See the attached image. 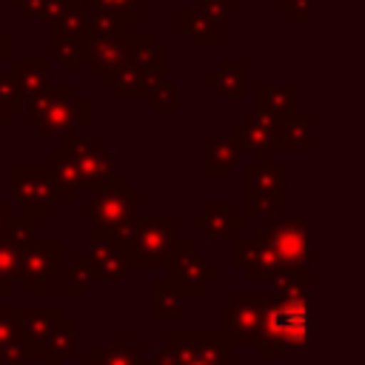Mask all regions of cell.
<instances>
[{"label": "cell", "instance_id": "60d3db41", "mask_svg": "<svg viewBox=\"0 0 365 365\" xmlns=\"http://www.w3.org/2000/svg\"><path fill=\"white\" fill-rule=\"evenodd\" d=\"M151 106H154L157 111H177V108H180V94H177V88L168 86V83H163L160 91L151 97Z\"/></svg>", "mask_w": 365, "mask_h": 365}, {"label": "cell", "instance_id": "836d02e7", "mask_svg": "<svg viewBox=\"0 0 365 365\" xmlns=\"http://www.w3.org/2000/svg\"><path fill=\"white\" fill-rule=\"evenodd\" d=\"M23 345V328H20V308L0 305V351Z\"/></svg>", "mask_w": 365, "mask_h": 365}, {"label": "cell", "instance_id": "bcb514c9", "mask_svg": "<svg viewBox=\"0 0 365 365\" xmlns=\"http://www.w3.org/2000/svg\"><path fill=\"white\" fill-rule=\"evenodd\" d=\"M37 365H63V359H57V356H40V359H34Z\"/></svg>", "mask_w": 365, "mask_h": 365}, {"label": "cell", "instance_id": "7bdbcfd3", "mask_svg": "<svg viewBox=\"0 0 365 365\" xmlns=\"http://www.w3.org/2000/svg\"><path fill=\"white\" fill-rule=\"evenodd\" d=\"M282 17L285 20H308L311 0H282Z\"/></svg>", "mask_w": 365, "mask_h": 365}, {"label": "cell", "instance_id": "8fae6325", "mask_svg": "<svg viewBox=\"0 0 365 365\" xmlns=\"http://www.w3.org/2000/svg\"><path fill=\"white\" fill-rule=\"evenodd\" d=\"M165 268H168V277L165 279L180 294H202L211 282L220 279V268L211 265L208 259H202L188 240H182V242L174 245V254H171V259H168Z\"/></svg>", "mask_w": 365, "mask_h": 365}, {"label": "cell", "instance_id": "f6af8a7d", "mask_svg": "<svg viewBox=\"0 0 365 365\" xmlns=\"http://www.w3.org/2000/svg\"><path fill=\"white\" fill-rule=\"evenodd\" d=\"M9 220H11V205L0 202V237L6 234V225H9Z\"/></svg>", "mask_w": 365, "mask_h": 365}, {"label": "cell", "instance_id": "4316f807", "mask_svg": "<svg viewBox=\"0 0 365 365\" xmlns=\"http://www.w3.org/2000/svg\"><path fill=\"white\" fill-rule=\"evenodd\" d=\"M131 63L140 66V68L165 74L168 71V48L165 46H157L154 34H148V31L131 34Z\"/></svg>", "mask_w": 365, "mask_h": 365}, {"label": "cell", "instance_id": "f546056e", "mask_svg": "<svg viewBox=\"0 0 365 365\" xmlns=\"http://www.w3.org/2000/svg\"><path fill=\"white\" fill-rule=\"evenodd\" d=\"M294 100H297V86H259L257 88V108L271 117H282L294 111Z\"/></svg>", "mask_w": 365, "mask_h": 365}, {"label": "cell", "instance_id": "74e56055", "mask_svg": "<svg viewBox=\"0 0 365 365\" xmlns=\"http://www.w3.org/2000/svg\"><path fill=\"white\" fill-rule=\"evenodd\" d=\"M94 9H103V11H111L117 17H123L125 23H134L143 17V0H97Z\"/></svg>", "mask_w": 365, "mask_h": 365}, {"label": "cell", "instance_id": "e0dca14e", "mask_svg": "<svg viewBox=\"0 0 365 365\" xmlns=\"http://www.w3.org/2000/svg\"><path fill=\"white\" fill-rule=\"evenodd\" d=\"M163 83H165V74L140 68V66H134L131 60H128L123 68H117V71H111V74L103 77V86L114 88V94L123 97V100H137V97L151 100V97L160 91Z\"/></svg>", "mask_w": 365, "mask_h": 365}, {"label": "cell", "instance_id": "4dcf8cb0", "mask_svg": "<svg viewBox=\"0 0 365 365\" xmlns=\"http://www.w3.org/2000/svg\"><path fill=\"white\" fill-rule=\"evenodd\" d=\"M20 259L23 245H17L9 237H0V294H9L14 282H20Z\"/></svg>", "mask_w": 365, "mask_h": 365}, {"label": "cell", "instance_id": "d590c367", "mask_svg": "<svg viewBox=\"0 0 365 365\" xmlns=\"http://www.w3.org/2000/svg\"><path fill=\"white\" fill-rule=\"evenodd\" d=\"M74 339H77V328H74V322H66V325H63V328L57 331V336L51 339V345H48L46 356H57V359H71V356H74V351H77Z\"/></svg>", "mask_w": 365, "mask_h": 365}, {"label": "cell", "instance_id": "b9f144b4", "mask_svg": "<svg viewBox=\"0 0 365 365\" xmlns=\"http://www.w3.org/2000/svg\"><path fill=\"white\" fill-rule=\"evenodd\" d=\"M48 3H51V0H9V6H11V9L23 11L26 17H37V20H43V17H46Z\"/></svg>", "mask_w": 365, "mask_h": 365}, {"label": "cell", "instance_id": "8d00e7d4", "mask_svg": "<svg viewBox=\"0 0 365 365\" xmlns=\"http://www.w3.org/2000/svg\"><path fill=\"white\" fill-rule=\"evenodd\" d=\"M0 111H6V114L26 111V100L11 74H0Z\"/></svg>", "mask_w": 365, "mask_h": 365}, {"label": "cell", "instance_id": "8992f818", "mask_svg": "<svg viewBox=\"0 0 365 365\" xmlns=\"http://www.w3.org/2000/svg\"><path fill=\"white\" fill-rule=\"evenodd\" d=\"M245 174V191H242V202H245V217H279L282 214V182H285V171L279 163L274 160H251L242 168Z\"/></svg>", "mask_w": 365, "mask_h": 365}, {"label": "cell", "instance_id": "f35d334b", "mask_svg": "<svg viewBox=\"0 0 365 365\" xmlns=\"http://www.w3.org/2000/svg\"><path fill=\"white\" fill-rule=\"evenodd\" d=\"M60 279H63V288H66L68 294H86V291L91 288V282H94L80 265H71L68 271H63Z\"/></svg>", "mask_w": 365, "mask_h": 365}, {"label": "cell", "instance_id": "9a60e30c", "mask_svg": "<svg viewBox=\"0 0 365 365\" xmlns=\"http://www.w3.org/2000/svg\"><path fill=\"white\" fill-rule=\"evenodd\" d=\"M274 128H277V117L265 114V111H248L234 128L231 137L240 143L242 151L254 154V160H271L274 148Z\"/></svg>", "mask_w": 365, "mask_h": 365}, {"label": "cell", "instance_id": "e575fe53", "mask_svg": "<svg viewBox=\"0 0 365 365\" xmlns=\"http://www.w3.org/2000/svg\"><path fill=\"white\" fill-rule=\"evenodd\" d=\"M34 228H37V217L31 214H11L9 225H6V234L9 240H14L17 245H31V237H34Z\"/></svg>", "mask_w": 365, "mask_h": 365}, {"label": "cell", "instance_id": "1f68e13d", "mask_svg": "<svg viewBox=\"0 0 365 365\" xmlns=\"http://www.w3.org/2000/svg\"><path fill=\"white\" fill-rule=\"evenodd\" d=\"M182 314V294L168 282H154V319H177Z\"/></svg>", "mask_w": 365, "mask_h": 365}, {"label": "cell", "instance_id": "cb8c5ba5", "mask_svg": "<svg viewBox=\"0 0 365 365\" xmlns=\"http://www.w3.org/2000/svg\"><path fill=\"white\" fill-rule=\"evenodd\" d=\"M48 168L54 177V202H71L77 197V188H83V180H80V171H77L74 160L68 157V151L66 148L51 151Z\"/></svg>", "mask_w": 365, "mask_h": 365}, {"label": "cell", "instance_id": "f1b7e54d", "mask_svg": "<svg viewBox=\"0 0 365 365\" xmlns=\"http://www.w3.org/2000/svg\"><path fill=\"white\" fill-rule=\"evenodd\" d=\"M308 291H311L308 265H279V271L271 277L274 297H308Z\"/></svg>", "mask_w": 365, "mask_h": 365}, {"label": "cell", "instance_id": "9c48e42d", "mask_svg": "<svg viewBox=\"0 0 365 365\" xmlns=\"http://www.w3.org/2000/svg\"><path fill=\"white\" fill-rule=\"evenodd\" d=\"M63 277V242H31L23 248L20 285L26 294H46Z\"/></svg>", "mask_w": 365, "mask_h": 365}, {"label": "cell", "instance_id": "2e32d148", "mask_svg": "<svg viewBox=\"0 0 365 365\" xmlns=\"http://www.w3.org/2000/svg\"><path fill=\"white\" fill-rule=\"evenodd\" d=\"M231 262H234V268L242 271V277L248 282H271V277L279 271V259L259 240H234Z\"/></svg>", "mask_w": 365, "mask_h": 365}, {"label": "cell", "instance_id": "7c38bea8", "mask_svg": "<svg viewBox=\"0 0 365 365\" xmlns=\"http://www.w3.org/2000/svg\"><path fill=\"white\" fill-rule=\"evenodd\" d=\"M74 265H80L91 279L100 282H117L128 274V268L134 265L125 245L120 240L111 237H91V248L88 254H80L74 259Z\"/></svg>", "mask_w": 365, "mask_h": 365}, {"label": "cell", "instance_id": "83f0119b", "mask_svg": "<svg viewBox=\"0 0 365 365\" xmlns=\"http://www.w3.org/2000/svg\"><path fill=\"white\" fill-rule=\"evenodd\" d=\"M48 43H51V54L57 57L66 74H74L77 66L88 57V37H66V34L48 31Z\"/></svg>", "mask_w": 365, "mask_h": 365}, {"label": "cell", "instance_id": "ac0fdd59", "mask_svg": "<svg viewBox=\"0 0 365 365\" xmlns=\"http://www.w3.org/2000/svg\"><path fill=\"white\" fill-rule=\"evenodd\" d=\"M131 60V34L128 37H88V71L106 77L117 68H123Z\"/></svg>", "mask_w": 365, "mask_h": 365}, {"label": "cell", "instance_id": "5bb4252c", "mask_svg": "<svg viewBox=\"0 0 365 365\" xmlns=\"http://www.w3.org/2000/svg\"><path fill=\"white\" fill-rule=\"evenodd\" d=\"M177 365H231V345L222 334H168Z\"/></svg>", "mask_w": 365, "mask_h": 365}, {"label": "cell", "instance_id": "d6a6232c", "mask_svg": "<svg viewBox=\"0 0 365 365\" xmlns=\"http://www.w3.org/2000/svg\"><path fill=\"white\" fill-rule=\"evenodd\" d=\"M131 23H125L123 17L111 14V11H103V9H91V34L97 37H128Z\"/></svg>", "mask_w": 365, "mask_h": 365}, {"label": "cell", "instance_id": "c3c4849f", "mask_svg": "<svg viewBox=\"0 0 365 365\" xmlns=\"http://www.w3.org/2000/svg\"><path fill=\"white\" fill-rule=\"evenodd\" d=\"M143 365H151V362H143Z\"/></svg>", "mask_w": 365, "mask_h": 365}, {"label": "cell", "instance_id": "ee69618b", "mask_svg": "<svg viewBox=\"0 0 365 365\" xmlns=\"http://www.w3.org/2000/svg\"><path fill=\"white\" fill-rule=\"evenodd\" d=\"M0 60L11 63V34H6L3 29H0Z\"/></svg>", "mask_w": 365, "mask_h": 365}, {"label": "cell", "instance_id": "4fadbf2b", "mask_svg": "<svg viewBox=\"0 0 365 365\" xmlns=\"http://www.w3.org/2000/svg\"><path fill=\"white\" fill-rule=\"evenodd\" d=\"M66 314L60 305H26L20 308V328H23V345L29 351V359L46 356L51 339L66 325Z\"/></svg>", "mask_w": 365, "mask_h": 365}, {"label": "cell", "instance_id": "7dc6e473", "mask_svg": "<svg viewBox=\"0 0 365 365\" xmlns=\"http://www.w3.org/2000/svg\"><path fill=\"white\" fill-rule=\"evenodd\" d=\"M11 120V114H6V111H0V125H6Z\"/></svg>", "mask_w": 365, "mask_h": 365}, {"label": "cell", "instance_id": "52a82bcc", "mask_svg": "<svg viewBox=\"0 0 365 365\" xmlns=\"http://www.w3.org/2000/svg\"><path fill=\"white\" fill-rule=\"evenodd\" d=\"M11 197L23 202V214L43 217L54 202V177L48 165L37 163H14L11 165Z\"/></svg>", "mask_w": 365, "mask_h": 365}, {"label": "cell", "instance_id": "ffe728a7", "mask_svg": "<svg viewBox=\"0 0 365 365\" xmlns=\"http://www.w3.org/2000/svg\"><path fill=\"white\" fill-rule=\"evenodd\" d=\"M242 217L234 214L231 202H211L205 205L202 214L194 217V228H200L202 234H208L211 240H220V242H228L234 237V231L242 228Z\"/></svg>", "mask_w": 365, "mask_h": 365}, {"label": "cell", "instance_id": "277c9868", "mask_svg": "<svg viewBox=\"0 0 365 365\" xmlns=\"http://www.w3.org/2000/svg\"><path fill=\"white\" fill-rule=\"evenodd\" d=\"M177 228H180V217H174V214L137 217V222L120 242L125 245L134 265L160 268V265H168V259L174 254Z\"/></svg>", "mask_w": 365, "mask_h": 365}, {"label": "cell", "instance_id": "5b68a950", "mask_svg": "<svg viewBox=\"0 0 365 365\" xmlns=\"http://www.w3.org/2000/svg\"><path fill=\"white\" fill-rule=\"evenodd\" d=\"M271 294H234L220 308V331L228 345H262L268 334Z\"/></svg>", "mask_w": 365, "mask_h": 365}, {"label": "cell", "instance_id": "ab89813d", "mask_svg": "<svg viewBox=\"0 0 365 365\" xmlns=\"http://www.w3.org/2000/svg\"><path fill=\"white\" fill-rule=\"evenodd\" d=\"M191 6L200 9V11H205V14L214 17L217 23H225V20H228V11H231V6H234V0H191Z\"/></svg>", "mask_w": 365, "mask_h": 365}, {"label": "cell", "instance_id": "44dd1931", "mask_svg": "<svg viewBox=\"0 0 365 365\" xmlns=\"http://www.w3.org/2000/svg\"><path fill=\"white\" fill-rule=\"evenodd\" d=\"M308 145H311V117L305 111H288V114L277 117L274 148L305 151Z\"/></svg>", "mask_w": 365, "mask_h": 365}, {"label": "cell", "instance_id": "d4e9b609", "mask_svg": "<svg viewBox=\"0 0 365 365\" xmlns=\"http://www.w3.org/2000/svg\"><path fill=\"white\" fill-rule=\"evenodd\" d=\"M245 63L242 60H220L214 71L205 74V86L217 88L220 94L231 97V100H242L245 97Z\"/></svg>", "mask_w": 365, "mask_h": 365}, {"label": "cell", "instance_id": "603a6c76", "mask_svg": "<svg viewBox=\"0 0 365 365\" xmlns=\"http://www.w3.org/2000/svg\"><path fill=\"white\" fill-rule=\"evenodd\" d=\"M242 148L234 137H211L205 143V171L208 177H228L240 160H242Z\"/></svg>", "mask_w": 365, "mask_h": 365}, {"label": "cell", "instance_id": "3957f363", "mask_svg": "<svg viewBox=\"0 0 365 365\" xmlns=\"http://www.w3.org/2000/svg\"><path fill=\"white\" fill-rule=\"evenodd\" d=\"M137 205H140V191L131 188L125 177H117L111 185L94 191L88 205V217L94 225L91 237L123 240L137 222Z\"/></svg>", "mask_w": 365, "mask_h": 365}, {"label": "cell", "instance_id": "7402d4cb", "mask_svg": "<svg viewBox=\"0 0 365 365\" xmlns=\"http://www.w3.org/2000/svg\"><path fill=\"white\" fill-rule=\"evenodd\" d=\"M180 31L188 34L197 48H217L220 46V23L194 6L180 9Z\"/></svg>", "mask_w": 365, "mask_h": 365}, {"label": "cell", "instance_id": "d6986e66", "mask_svg": "<svg viewBox=\"0 0 365 365\" xmlns=\"http://www.w3.org/2000/svg\"><path fill=\"white\" fill-rule=\"evenodd\" d=\"M9 74L14 77L26 106L51 88V63L48 60H11Z\"/></svg>", "mask_w": 365, "mask_h": 365}, {"label": "cell", "instance_id": "484cf974", "mask_svg": "<svg viewBox=\"0 0 365 365\" xmlns=\"http://www.w3.org/2000/svg\"><path fill=\"white\" fill-rule=\"evenodd\" d=\"M91 365H143V351L137 342H128V334L120 331L111 345L106 348H91L88 351Z\"/></svg>", "mask_w": 365, "mask_h": 365}, {"label": "cell", "instance_id": "6da1fadb", "mask_svg": "<svg viewBox=\"0 0 365 365\" xmlns=\"http://www.w3.org/2000/svg\"><path fill=\"white\" fill-rule=\"evenodd\" d=\"M23 120L34 125L40 137L68 140L74 137L77 125L88 123V100H83L74 86H51L34 103L26 106Z\"/></svg>", "mask_w": 365, "mask_h": 365}, {"label": "cell", "instance_id": "7a4b0ae2", "mask_svg": "<svg viewBox=\"0 0 365 365\" xmlns=\"http://www.w3.org/2000/svg\"><path fill=\"white\" fill-rule=\"evenodd\" d=\"M311 331V299L308 297H274L268 308V334L257 345L259 356L277 359L288 345H305Z\"/></svg>", "mask_w": 365, "mask_h": 365}, {"label": "cell", "instance_id": "30bf717a", "mask_svg": "<svg viewBox=\"0 0 365 365\" xmlns=\"http://www.w3.org/2000/svg\"><path fill=\"white\" fill-rule=\"evenodd\" d=\"M68 157L74 160L77 171H80V180H83V188H91V191H100L106 185H111L117 180V171H114V157L106 151V145L97 140V137H68L66 145Z\"/></svg>", "mask_w": 365, "mask_h": 365}, {"label": "cell", "instance_id": "ba28073f", "mask_svg": "<svg viewBox=\"0 0 365 365\" xmlns=\"http://www.w3.org/2000/svg\"><path fill=\"white\" fill-rule=\"evenodd\" d=\"M257 240L274 251L279 265H308L311 259V242H308V220L277 217L268 228H259Z\"/></svg>", "mask_w": 365, "mask_h": 365}]
</instances>
